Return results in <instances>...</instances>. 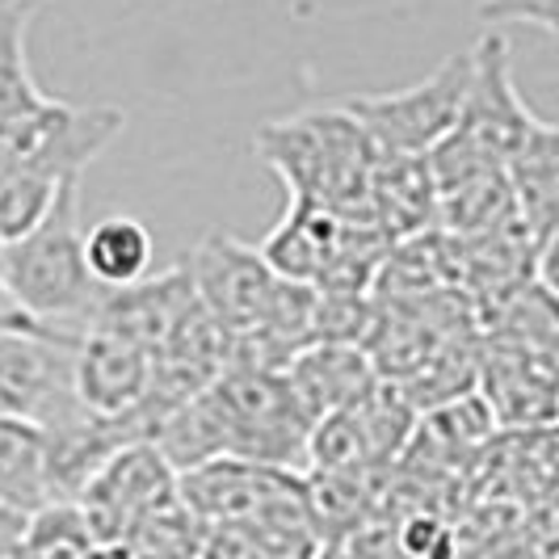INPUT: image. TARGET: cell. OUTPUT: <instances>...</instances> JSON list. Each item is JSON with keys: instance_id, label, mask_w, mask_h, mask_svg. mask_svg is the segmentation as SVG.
Segmentation results:
<instances>
[{"instance_id": "obj_16", "label": "cell", "mask_w": 559, "mask_h": 559, "mask_svg": "<svg viewBox=\"0 0 559 559\" xmlns=\"http://www.w3.org/2000/svg\"><path fill=\"white\" fill-rule=\"evenodd\" d=\"M34 17V0H17L0 22V127H13L29 114L47 110L51 102L29 76L26 29Z\"/></svg>"}, {"instance_id": "obj_5", "label": "cell", "mask_w": 559, "mask_h": 559, "mask_svg": "<svg viewBox=\"0 0 559 559\" xmlns=\"http://www.w3.org/2000/svg\"><path fill=\"white\" fill-rule=\"evenodd\" d=\"M177 497V472L168 467L156 442H131L114 454L84 488V522L97 538V547H122L143 522Z\"/></svg>"}, {"instance_id": "obj_21", "label": "cell", "mask_w": 559, "mask_h": 559, "mask_svg": "<svg viewBox=\"0 0 559 559\" xmlns=\"http://www.w3.org/2000/svg\"><path fill=\"white\" fill-rule=\"evenodd\" d=\"M88 559H127V556H122V547H97Z\"/></svg>"}, {"instance_id": "obj_9", "label": "cell", "mask_w": 559, "mask_h": 559, "mask_svg": "<svg viewBox=\"0 0 559 559\" xmlns=\"http://www.w3.org/2000/svg\"><path fill=\"white\" fill-rule=\"evenodd\" d=\"M198 286L181 265H173L165 278H143L135 286H122V290H106L93 308L88 329H102L122 341H135L140 349L156 354L168 341V333L177 329V320L194 308Z\"/></svg>"}, {"instance_id": "obj_4", "label": "cell", "mask_w": 559, "mask_h": 559, "mask_svg": "<svg viewBox=\"0 0 559 559\" xmlns=\"http://www.w3.org/2000/svg\"><path fill=\"white\" fill-rule=\"evenodd\" d=\"M81 333H0V417L59 429L84 417L76 395Z\"/></svg>"}, {"instance_id": "obj_10", "label": "cell", "mask_w": 559, "mask_h": 559, "mask_svg": "<svg viewBox=\"0 0 559 559\" xmlns=\"http://www.w3.org/2000/svg\"><path fill=\"white\" fill-rule=\"evenodd\" d=\"M152 388V354L135 341L84 329L76 345V395L93 417H131Z\"/></svg>"}, {"instance_id": "obj_2", "label": "cell", "mask_w": 559, "mask_h": 559, "mask_svg": "<svg viewBox=\"0 0 559 559\" xmlns=\"http://www.w3.org/2000/svg\"><path fill=\"white\" fill-rule=\"evenodd\" d=\"M0 274L34 320L51 329H63V324H81V333L88 329L102 286L93 282L88 261H84L76 181L59 186L51 211L26 236L0 245Z\"/></svg>"}, {"instance_id": "obj_1", "label": "cell", "mask_w": 559, "mask_h": 559, "mask_svg": "<svg viewBox=\"0 0 559 559\" xmlns=\"http://www.w3.org/2000/svg\"><path fill=\"white\" fill-rule=\"evenodd\" d=\"M252 147L286 181L290 198L324 202L345 215L366 206V186L379 152L341 106L265 122Z\"/></svg>"}, {"instance_id": "obj_8", "label": "cell", "mask_w": 559, "mask_h": 559, "mask_svg": "<svg viewBox=\"0 0 559 559\" xmlns=\"http://www.w3.org/2000/svg\"><path fill=\"white\" fill-rule=\"evenodd\" d=\"M304 488L308 479L299 472H278V467H261L245 459H215V463H202L194 472L177 476V492L202 526L252 522L286 497H299Z\"/></svg>"}, {"instance_id": "obj_19", "label": "cell", "mask_w": 559, "mask_h": 559, "mask_svg": "<svg viewBox=\"0 0 559 559\" xmlns=\"http://www.w3.org/2000/svg\"><path fill=\"white\" fill-rule=\"evenodd\" d=\"M0 333H56L51 324H43V320H34L22 304H17V295L9 290V282L0 274ZM68 333V329H63Z\"/></svg>"}, {"instance_id": "obj_20", "label": "cell", "mask_w": 559, "mask_h": 559, "mask_svg": "<svg viewBox=\"0 0 559 559\" xmlns=\"http://www.w3.org/2000/svg\"><path fill=\"white\" fill-rule=\"evenodd\" d=\"M534 278H538V286L547 295L559 299V231L538 240V249H534Z\"/></svg>"}, {"instance_id": "obj_14", "label": "cell", "mask_w": 559, "mask_h": 559, "mask_svg": "<svg viewBox=\"0 0 559 559\" xmlns=\"http://www.w3.org/2000/svg\"><path fill=\"white\" fill-rule=\"evenodd\" d=\"M152 257H156L152 231L131 215H106L84 231V261L102 290H122L143 282L152 270Z\"/></svg>"}, {"instance_id": "obj_6", "label": "cell", "mask_w": 559, "mask_h": 559, "mask_svg": "<svg viewBox=\"0 0 559 559\" xmlns=\"http://www.w3.org/2000/svg\"><path fill=\"white\" fill-rule=\"evenodd\" d=\"M186 270L198 286V299L231 336L257 333L265 324L282 282L261 249L231 240L227 231H206L190 252Z\"/></svg>"}, {"instance_id": "obj_11", "label": "cell", "mask_w": 559, "mask_h": 559, "mask_svg": "<svg viewBox=\"0 0 559 559\" xmlns=\"http://www.w3.org/2000/svg\"><path fill=\"white\" fill-rule=\"evenodd\" d=\"M345 211L324 206V202H308V198H290L282 224L265 236L261 257L270 261V270L286 282L299 286H320L324 274L333 270L341 240H345Z\"/></svg>"}, {"instance_id": "obj_15", "label": "cell", "mask_w": 559, "mask_h": 559, "mask_svg": "<svg viewBox=\"0 0 559 559\" xmlns=\"http://www.w3.org/2000/svg\"><path fill=\"white\" fill-rule=\"evenodd\" d=\"M0 504L26 518L56 504L47 484V429L0 417Z\"/></svg>"}, {"instance_id": "obj_3", "label": "cell", "mask_w": 559, "mask_h": 559, "mask_svg": "<svg viewBox=\"0 0 559 559\" xmlns=\"http://www.w3.org/2000/svg\"><path fill=\"white\" fill-rule=\"evenodd\" d=\"M472 72V51H459L425 81L395 93H354L341 102V110L362 127L379 156H429L459 127Z\"/></svg>"}, {"instance_id": "obj_22", "label": "cell", "mask_w": 559, "mask_h": 559, "mask_svg": "<svg viewBox=\"0 0 559 559\" xmlns=\"http://www.w3.org/2000/svg\"><path fill=\"white\" fill-rule=\"evenodd\" d=\"M13 4H17V0H0V22H4V13H9Z\"/></svg>"}, {"instance_id": "obj_7", "label": "cell", "mask_w": 559, "mask_h": 559, "mask_svg": "<svg viewBox=\"0 0 559 559\" xmlns=\"http://www.w3.org/2000/svg\"><path fill=\"white\" fill-rule=\"evenodd\" d=\"M472 59H476V72H472V88L454 131L472 147H479L488 160L509 168L513 156L526 147L538 118L518 97V84L509 72V43L501 29H488L472 47Z\"/></svg>"}, {"instance_id": "obj_18", "label": "cell", "mask_w": 559, "mask_h": 559, "mask_svg": "<svg viewBox=\"0 0 559 559\" xmlns=\"http://www.w3.org/2000/svg\"><path fill=\"white\" fill-rule=\"evenodd\" d=\"M479 17L488 26H509V22H526L559 38V0H492L479 9Z\"/></svg>"}, {"instance_id": "obj_13", "label": "cell", "mask_w": 559, "mask_h": 559, "mask_svg": "<svg viewBox=\"0 0 559 559\" xmlns=\"http://www.w3.org/2000/svg\"><path fill=\"white\" fill-rule=\"evenodd\" d=\"M366 211L388 240H408L429 231L438 219V186L425 156H379L370 186H366Z\"/></svg>"}, {"instance_id": "obj_17", "label": "cell", "mask_w": 559, "mask_h": 559, "mask_svg": "<svg viewBox=\"0 0 559 559\" xmlns=\"http://www.w3.org/2000/svg\"><path fill=\"white\" fill-rule=\"evenodd\" d=\"M93 551L97 538L81 504H47L29 518V559H88Z\"/></svg>"}, {"instance_id": "obj_12", "label": "cell", "mask_w": 559, "mask_h": 559, "mask_svg": "<svg viewBox=\"0 0 559 559\" xmlns=\"http://www.w3.org/2000/svg\"><path fill=\"white\" fill-rule=\"evenodd\" d=\"M290 392L311 413V420H324L345 408H358L366 395L379 388V370L362 345H308L299 349L290 366L282 370Z\"/></svg>"}]
</instances>
